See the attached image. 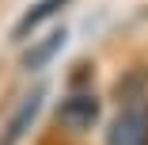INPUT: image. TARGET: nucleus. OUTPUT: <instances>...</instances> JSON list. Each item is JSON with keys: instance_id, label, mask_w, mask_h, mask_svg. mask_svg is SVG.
Segmentation results:
<instances>
[{"instance_id": "3", "label": "nucleus", "mask_w": 148, "mask_h": 145, "mask_svg": "<svg viewBox=\"0 0 148 145\" xmlns=\"http://www.w3.org/2000/svg\"><path fill=\"white\" fill-rule=\"evenodd\" d=\"M42 99H46V88H31V92H27V96L19 99V107L12 111V119H8L4 134H0V145H12V141H19L27 130H31L34 114L42 111Z\"/></svg>"}, {"instance_id": "5", "label": "nucleus", "mask_w": 148, "mask_h": 145, "mask_svg": "<svg viewBox=\"0 0 148 145\" xmlns=\"http://www.w3.org/2000/svg\"><path fill=\"white\" fill-rule=\"evenodd\" d=\"M61 46H65V31H53L49 38H42V42H38L31 53L23 57V69H38V65H46V61H49V57L61 50Z\"/></svg>"}, {"instance_id": "2", "label": "nucleus", "mask_w": 148, "mask_h": 145, "mask_svg": "<svg viewBox=\"0 0 148 145\" xmlns=\"http://www.w3.org/2000/svg\"><path fill=\"white\" fill-rule=\"evenodd\" d=\"M99 114H103L99 96L87 92V88H76L61 107H57V122L65 130H72V134H87L91 126H99Z\"/></svg>"}, {"instance_id": "4", "label": "nucleus", "mask_w": 148, "mask_h": 145, "mask_svg": "<svg viewBox=\"0 0 148 145\" xmlns=\"http://www.w3.org/2000/svg\"><path fill=\"white\" fill-rule=\"evenodd\" d=\"M72 4V0H38V4H31L23 12V19H19V27H15V38H27L31 31H38V27H46L57 12H65Z\"/></svg>"}, {"instance_id": "1", "label": "nucleus", "mask_w": 148, "mask_h": 145, "mask_svg": "<svg viewBox=\"0 0 148 145\" xmlns=\"http://www.w3.org/2000/svg\"><path fill=\"white\" fill-rule=\"evenodd\" d=\"M106 145H148V99H133L110 119Z\"/></svg>"}]
</instances>
